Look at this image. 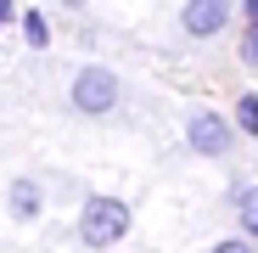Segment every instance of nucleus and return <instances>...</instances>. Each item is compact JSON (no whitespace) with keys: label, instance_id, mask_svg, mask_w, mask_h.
I'll return each instance as SVG.
<instances>
[{"label":"nucleus","instance_id":"obj_11","mask_svg":"<svg viewBox=\"0 0 258 253\" xmlns=\"http://www.w3.org/2000/svg\"><path fill=\"white\" fill-rule=\"evenodd\" d=\"M12 12H17V6H12V0H0V23H12Z\"/></svg>","mask_w":258,"mask_h":253},{"label":"nucleus","instance_id":"obj_7","mask_svg":"<svg viewBox=\"0 0 258 253\" xmlns=\"http://www.w3.org/2000/svg\"><path fill=\"white\" fill-rule=\"evenodd\" d=\"M241 231H247V236H258V191H247V197H241Z\"/></svg>","mask_w":258,"mask_h":253},{"label":"nucleus","instance_id":"obj_6","mask_svg":"<svg viewBox=\"0 0 258 253\" xmlns=\"http://www.w3.org/2000/svg\"><path fill=\"white\" fill-rule=\"evenodd\" d=\"M236 118H241L247 135H258V96H241V102H236Z\"/></svg>","mask_w":258,"mask_h":253},{"label":"nucleus","instance_id":"obj_2","mask_svg":"<svg viewBox=\"0 0 258 253\" xmlns=\"http://www.w3.org/2000/svg\"><path fill=\"white\" fill-rule=\"evenodd\" d=\"M73 107L90 113V118L112 113V107H118V79H112L107 68H84V73L73 79Z\"/></svg>","mask_w":258,"mask_h":253},{"label":"nucleus","instance_id":"obj_9","mask_svg":"<svg viewBox=\"0 0 258 253\" xmlns=\"http://www.w3.org/2000/svg\"><path fill=\"white\" fill-rule=\"evenodd\" d=\"M241 62H247V68H258V23H252V28H247V39H241Z\"/></svg>","mask_w":258,"mask_h":253},{"label":"nucleus","instance_id":"obj_1","mask_svg":"<svg viewBox=\"0 0 258 253\" xmlns=\"http://www.w3.org/2000/svg\"><path fill=\"white\" fill-rule=\"evenodd\" d=\"M123 231H129V208L118 197H96L90 208H84V220H79V236L90 247H112Z\"/></svg>","mask_w":258,"mask_h":253},{"label":"nucleus","instance_id":"obj_8","mask_svg":"<svg viewBox=\"0 0 258 253\" xmlns=\"http://www.w3.org/2000/svg\"><path fill=\"white\" fill-rule=\"evenodd\" d=\"M23 28H28V45H45V39H51V28H45V17H39V12H28Z\"/></svg>","mask_w":258,"mask_h":253},{"label":"nucleus","instance_id":"obj_4","mask_svg":"<svg viewBox=\"0 0 258 253\" xmlns=\"http://www.w3.org/2000/svg\"><path fill=\"white\" fill-rule=\"evenodd\" d=\"M185 135H191V146H197L202 158H225V146H230V130H225L219 113H197Z\"/></svg>","mask_w":258,"mask_h":253},{"label":"nucleus","instance_id":"obj_10","mask_svg":"<svg viewBox=\"0 0 258 253\" xmlns=\"http://www.w3.org/2000/svg\"><path fill=\"white\" fill-rule=\"evenodd\" d=\"M241 12H247V23H258V0H241Z\"/></svg>","mask_w":258,"mask_h":253},{"label":"nucleus","instance_id":"obj_12","mask_svg":"<svg viewBox=\"0 0 258 253\" xmlns=\"http://www.w3.org/2000/svg\"><path fill=\"white\" fill-rule=\"evenodd\" d=\"M68 6H79V0H68Z\"/></svg>","mask_w":258,"mask_h":253},{"label":"nucleus","instance_id":"obj_5","mask_svg":"<svg viewBox=\"0 0 258 253\" xmlns=\"http://www.w3.org/2000/svg\"><path fill=\"white\" fill-rule=\"evenodd\" d=\"M12 214H17V220H34V214H39V186H34V180H17V186H12Z\"/></svg>","mask_w":258,"mask_h":253},{"label":"nucleus","instance_id":"obj_3","mask_svg":"<svg viewBox=\"0 0 258 253\" xmlns=\"http://www.w3.org/2000/svg\"><path fill=\"white\" fill-rule=\"evenodd\" d=\"M230 23V0H185V12H180V28L191 39H213Z\"/></svg>","mask_w":258,"mask_h":253}]
</instances>
